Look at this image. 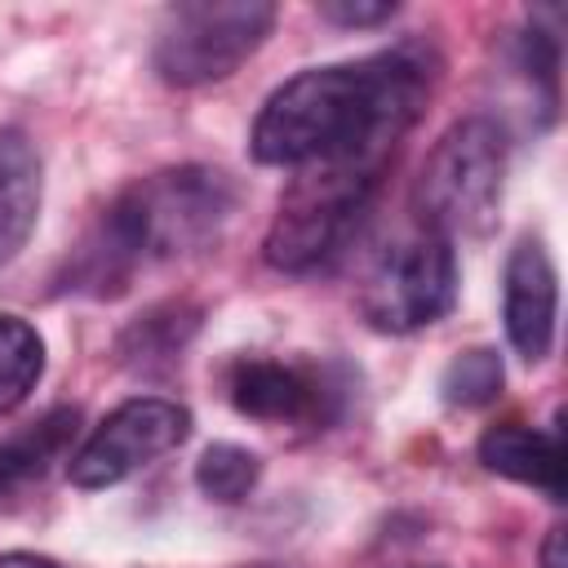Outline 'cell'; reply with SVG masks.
<instances>
[{
  "mask_svg": "<svg viewBox=\"0 0 568 568\" xmlns=\"http://www.w3.org/2000/svg\"><path fill=\"white\" fill-rule=\"evenodd\" d=\"M0 568H62V564H53L44 555H31V550H9V555H0Z\"/></svg>",
  "mask_w": 568,
  "mask_h": 568,
  "instance_id": "d6986e66",
  "label": "cell"
},
{
  "mask_svg": "<svg viewBox=\"0 0 568 568\" xmlns=\"http://www.w3.org/2000/svg\"><path fill=\"white\" fill-rule=\"evenodd\" d=\"M226 395L235 413L275 426H328L342 404V390L324 373L266 355L235 359L226 377Z\"/></svg>",
  "mask_w": 568,
  "mask_h": 568,
  "instance_id": "ba28073f",
  "label": "cell"
},
{
  "mask_svg": "<svg viewBox=\"0 0 568 568\" xmlns=\"http://www.w3.org/2000/svg\"><path fill=\"white\" fill-rule=\"evenodd\" d=\"M479 462L493 475H506L515 484H528L546 493L550 501H564L568 493V453L559 426L537 430L524 422H501L479 435Z\"/></svg>",
  "mask_w": 568,
  "mask_h": 568,
  "instance_id": "30bf717a",
  "label": "cell"
},
{
  "mask_svg": "<svg viewBox=\"0 0 568 568\" xmlns=\"http://www.w3.org/2000/svg\"><path fill=\"white\" fill-rule=\"evenodd\" d=\"M262 479V457L244 444H209L195 462V484L204 497L222 501V506H235L244 501Z\"/></svg>",
  "mask_w": 568,
  "mask_h": 568,
  "instance_id": "9a60e30c",
  "label": "cell"
},
{
  "mask_svg": "<svg viewBox=\"0 0 568 568\" xmlns=\"http://www.w3.org/2000/svg\"><path fill=\"white\" fill-rule=\"evenodd\" d=\"M75 435H80V413L67 404L49 408L40 422L4 435L0 439V497L40 484L53 470V462H71Z\"/></svg>",
  "mask_w": 568,
  "mask_h": 568,
  "instance_id": "8fae6325",
  "label": "cell"
},
{
  "mask_svg": "<svg viewBox=\"0 0 568 568\" xmlns=\"http://www.w3.org/2000/svg\"><path fill=\"white\" fill-rule=\"evenodd\" d=\"M386 164H315L297 169L266 226L262 257L280 275L328 271L373 213Z\"/></svg>",
  "mask_w": 568,
  "mask_h": 568,
  "instance_id": "3957f363",
  "label": "cell"
},
{
  "mask_svg": "<svg viewBox=\"0 0 568 568\" xmlns=\"http://www.w3.org/2000/svg\"><path fill=\"white\" fill-rule=\"evenodd\" d=\"M501 178H506L501 124L488 115H466L448 124L430 146L413 186L417 226L444 235L448 244L466 235H484L501 204Z\"/></svg>",
  "mask_w": 568,
  "mask_h": 568,
  "instance_id": "277c9868",
  "label": "cell"
},
{
  "mask_svg": "<svg viewBox=\"0 0 568 568\" xmlns=\"http://www.w3.org/2000/svg\"><path fill=\"white\" fill-rule=\"evenodd\" d=\"M195 328H200L195 306H186V302L151 306L120 333V359L129 368H155V364L182 355V346L195 337Z\"/></svg>",
  "mask_w": 568,
  "mask_h": 568,
  "instance_id": "4fadbf2b",
  "label": "cell"
},
{
  "mask_svg": "<svg viewBox=\"0 0 568 568\" xmlns=\"http://www.w3.org/2000/svg\"><path fill=\"white\" fill-rule=\"evenodd\" d=\"M44 373V337L22 315H0V417L13 413Z\"/></svg>",
  "mask_w": 568,
  "mask_h": 568,
  "instance_id": "5bb4252c",
  "label": "cell"
},
{
  "mask_svg": "<svg viewBox=\"0 0 568 568\" xmlns=\"http://www.w3.org/2000/svg\"><path fill=\"white\" fill-rule=\"evenodd\" d=\"M40 213V155L22 129H0V266L18 257Z\"/></svg>",
  "mask_w": 568,
  "mask_h": 568,
  "instance_id": "7c38bea8",
  "label": "cell"
},
{
  "mask_svg": "<svg viewBox=\"0 0 568 568\" xmlns=\"http://www.w3.org/2000/svg\"><path fill=\"white\" fill-rule=\"evenodd\" d=\"M430 80L435 71L413 44L297 71L262 102L248 151L257 164L293 173L315 164H390L399 138L426 111Z\"/></svg>",
  "mask_w": 568,
  "mask_h": 568,
  "instance_id": "6da1fadb",
  "label": "cell"
},
{
  "mask_svg": "<svg viewBox=\"0 0 568 568\" xmlns=\"http://www.w3.org/2000/svg\"><path fill=\"white\" fill-rule=\"evenodd\" d=\"M235 213V182L209 164H178L124 186L67 257L62 288L84 297H120L169 257L217 240Z\"/></svg>",
  "mask_w": 568,
  "mask_h": 568,
  "instance_id": "7a4b0ae2",
  "label": "cell"
},
{
  "mask_svg": "<svg viewBox=\"0 0 568 568\" xmlns=\"http://www.w3.org/2000/svg\"><path fill=\"white\" fill-rule=\"evenodd\" d=\"M320 13L342 27H377V22L395 18V4L390 0H328V4H320Z\"/></svg>",
  "mask_w": 568,
  "mask_h": 568,
  "instance_id": "e0dca14e",
  "label": "cell"
},
{
  "mask_svg": "<svg viewBox=\"0 0 568 568\" xmlns=\"http://www.w3.org/2000/svg\"><path fill=\"white\" fill-rule=\"evenodd\" d=\"M555 315H559V284L555 262L537 235L515 240L501 275V320L506 337L519 351V359L541 364L555 346Z\"/></svg>",
  "mask_w": 568,
  "mask_h": 568,
  "instance_id": "9c48e42d",
  "label": "cell"
},
{
  "mask_svg": "<svg viewBox=\"0 0 568 568\" xmlns=\"http://www.w3.org/2000/svg\"><path fill=\"white\" fill-rule=\"evenodd\" d=\"M186 435H191V413L178 399L133 395L120 408H111L89 430V439L71 453L67 479L75 488H111L138 475L142 466H151L155 457L173 453Z\"/></svg>",
  "mask_w": 568,
  "mask_h": 568,
  "instance_id": "52a82bcc",
  "label": "cell"
},
{
  "mask_svg": "<svg viewBox=\"0 0 568 568\" xmlns=\"http://www.w3.org/2000/svg\"><path fill=\"white\" fill-rule=\"evenodd\" d=\"M275 4L266 0H182L164 9L151 44V67L173 89H200L240 71L271 36Z\"/></svg>",
  "mask_w": 568,
  "mask_h": 568,
  "instance_id": "5b68a950",
  "label": "cell"
},
{
  "mask_svg": "<svg viewBox=\"0 0 568 568\" xmlns=\"http://www.w3.org/2000/svg\"><path fill=\"white\" fill-rule=\"evenodd\" d=\"M501 382H506L501 355L493 346H470L448 359L439 390H444V404H453V408H484L501 395Z\"/></svg>",
  "mask_w": 568,
  "mask_h": 568,
  "instance_id": "2e32d148",
  "label": "cell"
},
{
  "mask_svg": "<svg viewBox=\"0 0 568 568\" xmlns=\"http://www.w3.org/2000/svg\"><path fill=\"white\" fill-rule=\"evenodd\" d=\"M564 524H555L550 532H546V541H541V568H568V555H564Z\"/></svg>",
  "mask_w": 568,
  "mask_h": 568,
  "instance_id": "ac0fdd59",
  "label": "cell"
},
{
  "mask_svg": "<svg viewBox=\"0 0 568 568\" xmlns=\"http://www.w3.org/2000/svg\"><path fill=\"white\" fill-rule=\"evenodd\" d=\"M457 302V248L417 226L399 235L364 275L359 311L377 333H417Z\"/></svg>",
  "mask_w": 568,
  "mask_h": 568,
  "instance_id": "8992f818",
  "label": "cell"
}]
</instances>
